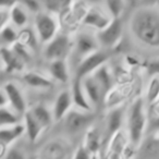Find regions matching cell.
<instances>
[{
  "instance_id": "10",
  "label": "cell",
  "mask_w": 159,
  "mask_h": 159,
  "mask_svg": "<svg viewBox=\"0 0 159 159\" xmlns=\"http://www.w3.org/2000/svg\"><path fill=\"white\" fill-rule=\"evenodd\" d=\"M111 21H112V19L106 12L104 7H91L89 9H87L86 13L84 14V16L82 19L83 25H85L86 27L94 29L96 31V33L106 29L110 24Z\"/></svg>"
},
{
  "instance_id": "24",
  "label": "cell",
  "mask_w": 159,
  "mask_h": 159,
  "mask_svg": "<svg viewBox=\"0 0 159 159\" xmlns=\"http://www.w3.org/2000/svg\"><path fill=\"white\" fill-rule=\"evenodd\" d=\"M125 7L126 2L121 0H107L104 2V9L112 20L122 19V14L124 13Z\"/></svg>"
},
{
  "instance_id": "4",
  "label": "cell",
  "mask_w": 159,
  "mask_h": 159,
  "mask_svg": "<svg viewBox=\"0 0 159 159\" xmlns=\"http://www.w3.org/2000/svg\"><path fill=\"white\" fill-rule=\"evenodd\" d=\"M73 40L66 34H59L44 47V57L49 62L55 60H66L72 48Z\"/></svg>"
},
{
  "instance_id": "28",
  "label": "cell",
  "mask_w": 159,
  "mask_h": 159,
  "mask_svg": "<svg viewBox=\"0 0 159 159\" xmlns=\"http://www.w3.org/2000/svg\"><path fill=\"white\" fill-rule=\"evenodd\" d=\"M19 42L22 43L26 47H29L31 50L35 49L37 47V43H39L34 30H30L29 27L20 31V33H19Z\"/></svg>"
},
{
  "instance_id": "35",
  "label": "cell",
  "mask_w": 159,
  "mask_h": 159,
  "mask_svg": "<svg viewBox=\"0 0 159 159\" xmlns=\"http://www.w3.org/2000/svg\"><path fill=\"white\" fill-rule=\"evenodd\" d=\"M92 154L85 148L84 145L79 146L73 155V159H92Z\"/></svg>"
},
{
  "instance_id": "15",
  "label": "cell",
  "mask_w": 159,
  "mask_h": 159,
  "mask_svg": "<svg viewBox=\"0 0 159 159\" xmlns=\"http://www.w3.org/2000/svg\"><path fill=\"white\" fill-rule=\"evenodd\" d=\"M30 16L25 7L19 1H14L10 7V24L16 27L18 31L26 29L30 23Z\"/></svg>"
},
{
  "instance_id": "37",
  "label": "cell",
  "mask_w": 159,
  "mask_h": 159,
  "mask_svg": "<svg viewBox=\"0 0 159 159\" xmlns=\"http://www.w3.org/2000/svg\"><path fill=\"white\" fill-rule=\"evenodd\" d=\"M14 1H7V0H0V8L2 7H11Z\"/></svg>"
},
{
  "instance_id": "27",
  "label": "cell",
  "mask_w": 159,
  "mask_h": 159,
  "mask_svg": "<svg viewBox=\"0 0 159 159\" xmlns=\"http://www.w3.org/2000/svg\"><path fill=\"white\" fill-rule=\"evenodd\" d=\"M84 146L91 154H95L96 152H98V149L100 147V136L99 133H98V130H96L94 128H91L89 130H87Z\"/></svg>"
},
{
  "instance_id": "16",
  "label": "cell",
  "mask_w": 159,
  "mask_h": 159,
  "mask_svg": "<svg viewBox=\"0 0 159 159\" xmlns=\"http://www.w3.org/2000/svg\"><path fill=\"white\" fill-rule=\"evenodd\" d=\"M23 134H25V128L23 122L14 124V125L1 128L0 129V145L2 147L12 145Z\"/></svg>"
},
{
  "instance_id": "33",
  "label": "cell",
  "mask_w": 159,
  "mask_h": 159,
  "mask_svg": "<svg viewBox=\"0 0 159 159\" xmlns=\"http://www.w3.org/2000/svg\"><path fill=\"white\" fill-rule=\"evenodd\" d=\"M10 24V7L0 8V31Z\"/></svg>"
},
{
  "instance_id": "9",
  "label": "cell",
  "mask_w": 159,
  "mask_h": 159,
  "mask_svg": "<svg viewBox=\"0 0 159 159\" xmlns=\"http://www.w3.org/2000/svg\"><path fill=\"white\" fill-rule=\"evenodd\" d=\"M3 91L8 98L9 107L19 116H23L27 111V104L22 89L14 82H7L3 85Z\"/></svg>"
},
{
  "instance_id": "1",
  "label": "cell",
  "mask_w": 159,
  "mask_h": 159,
  "mask_svg": "<svg viewBox=\"0 0 159 159\" xmlns=\"http://www.w3.org/2000/svg\"><path fill=\"white\" fill-rule=\"evenodd\" d=\"M129 29L133 39L146 48H159V10L154 7L137 8L131 14Z\"/></svg>"
},
{
  "instance_id": "8",
  "label": "cell",
  "mask_w": 159,
  "mask_h": 159,
  "mask_svg": "<svg viewBox=\"0 0 159 159\" xmlns=\"http://www.w3.org/2000/svg\"><path fill=\"white\" fill-rule=\"evenodd\" d=\"M93 112H84V111L71 109L70 112L64 118V126L69 133L76 134L89 126V124L93 121Z\"/></svg>"
},
{
  "instance_id": "26",
  "label": "cell",
  "mask_w": 159,
  "mask_h": 159,
  "mask_svg": "<svg viewBox=\"0 0 159 159\" xmlns=\"http://www.w3.org/2000/svg\"><path fill=\"white\" fill-rule=\"evenodd\" d=\"M20 120L21 116H19L16 112H14L10 107L0 108V129L20 123Z\"/></svg>"
},
{
  "instance_id": "38",
  "label": "cell",
  "mask_w": 159,
  "mask_h": 159,
  "mask_svg": "<svg viewBox=\"0 0 159 159\" xmlns=\"http://www.w3.org/2000/svg\"><path fill=\"white\" fill-rule=\"evenodd\" d=\"M0 70H3V69H2V62H1V60H0Z\"/></svg>"
},
{
  "instance_id": "20",
  "label": "cell",
  "mask_w": 159,
  "mask_h": 159,
  "mask_svg": "<svg viewBox=\"0 0 159 159\" xmlns=\"http://www.w3.org/2000/svg\"><path fill=\"white\" fill-rule=\"evenodd\" d=\"M92 75L96 80V82L98 83L102 93H104L105 97H106L107 94L112 89L113 82H115V79H113V75L111 73L109 66L107 64H104L99 69H97Z\"/></svg>"
},
{
  "instance_id": "29",
  "label": "cell",
  "mask_w": 159,
  "mask_h": 159,
  "mask_svg": "<svg viewBox=\"0 0 159 159\" xmlns=\"http://www.w3.org/2000/svg\"><path fill=\"white\" fill-rule=\"evenodd\" d=\"M44 152L46 159H61L64 156V147L58 143H50Z\"/></svg>"
},
{
  "instance_id": "31",
  "label": "cell",
  "mask_w": 159,
  "mask_h": 159,
  "mask_svg": "<svg viewBox=\"0 0 159 159\" xmlns=\"http://www.w3.org/2000/svg\"><path fill=\"white\" fill-rule=\"evenodd\" d=\"M25 9L29 11L30 14H34L37 16L38 13L44 11V7H43V2L40 1H35V0H25V1H21Z\"/></svg>"
},
{
  "instance_id": "21",
  "label": "cell",
  "mask_w": 159,
  "mask_h": 159,
  "mask_svg": "<svg viewBox=\"0 0 159 159\" xmlns=\"http://www.w3.org/2000/svg\"><path fill=\"white\" fill-rule=\"evenodd\" d=\"M27 86L36 89H47L52 86V81L49 77L34 71H26L22 76Z\"/></svg>"
},
{
  "instance_id": "2",
  "label": "cell",
  "mask_w": 159,
  "mask_h": 159,
  "mask_svg": "<svg viewBox=\"0 0 159 159\" xmlns=\"http://www.w3.org/2000/svg\"><path fill=\"white\" fill-rule=\"evenodd\" d=\"M144 97H136L128 109L126 125L130 144L134 147L141 145L147 126V116Z\"/></svg>"
},
{
  "instance_id": "6",
  "label": "cell",
  "mask_w": 159,
  "mask_h": 159,
  "mask_svg": "<svg viewBox=\"0 0 159 159\" xmlns=\"http://www.w3.org/2000/svg\"><path fill=\"white\" fill-rule=\"evenodd\" d=\"M122 35H123V22L122 19H117L111 21L106 29L97 32L96 38L100 47L110 49L119 44L120 40L122 39Z\"/></svg>"
},
{
  "instance_id": "12",
  "label": "cell",
  "mask_w": 159,
  "mask_h": 159,
  "mask_svg": "<svg viewBox=\"0 0 159 159\" xmlns=\"http://www.w3.org/2000/svg\"><path fill=\"white\" fill-rule=\"evenodd\" d=\"M81 83H82V87L84 89V93L86 95L87 99H89V104L95 109L105 99V95L102 93V89L98 85V83L96 82V80L93 77V75H89V76L81 80Z\"/></svg>"
},
{
  "instance_id": "14",
  "label": "cell",
  "mask_w": 159,
  "mask_h": 159,
  "mask_svg": "<svg viewBox=\"0 0 159 159\" xmlns=\"http://www.w3.org/2000/svg\"><path fill=\"white\" fill-rule=\"evenodd\" d=\"M71 97H72V102L75 109L84 112H93L94 108L89 104L86 95L84 93V89L82 87V83L80 80H73L72 87H71Z\"/></svg>"
},
{
  "instance_id": "17",
  "label": "cell",
  "mask_w": 159,
  "mask_h": 159,
  "mask_svg": "<svg viewBox=\"0 0 159 159\" xmlns=\"http://www.w3.org/2000/svg\"><path fill=\"white\" fill-rule=\"evenodd\" d=\"M123 120L124 112L121 106L116 107L108 113V117L106 120V131L109 137L116 136L119 133L122 123H123Z\"/></svg>"
},
{
  "instance_id": "5",
  "label": "cell",
  "mask_w": 159,
  "mask_h": 159,
  "mask_svg": "<svg viewBox=\"0 0 159 159\" xmlns=\"http://www.w3.org/2000/svg\"><path fill=\"white\" fill-rule=\"evenodd\" d=\"M109 56L102 49L95 51V52L91 53L89 56L85 57L83 60L79 62L75 70V77L74 80H83L84 77L92 75L97 69L106 64L107 60H108Z\"/></svg>"
},
{
  "instance_id": "13",
  "label": "cell",
  "mask_w": 159,
  "mask_h": 159,
  "mask_svg": "<svg viewBox=\"0 0 159 159\" xmlns=\"http://www.w3.org/2000/svg\"><path fill=\"white\" fill-rule=\"evenodd\" d=\"M0 60L2 69L8 73L21 72L25 68V63L14 53L11 47H0Z\"/></svg>"
},
{
  "instance_id": "32",
  "label": "cell",
  "mask_w": 159,
  "mask_h": 159,
  "mask_svg": "<svg viewBox=\"0 0 159 159\" xmlns=\"http://www.w3.org/2000/svg\"><path fill=\"white\" fill-rule=\"evenodd\" d=\"M2 159H26L25 154L22 152V149L16 147H11Z\"/></svg>"
},
{
  "instance_id": "7",
  "label": "cell",
  "mask_w": 159,
  "mask_h": 159,
  "mask_svg": "<svg viewBox=\"0 0 159 159\" xmlns=\"http://www.w3.org/2000/svg\"><path fill=\"white\" fill-rule=\"evenodd\" d=\"M99 49L100 46L96 35L89 32H79L73 39V52L80 61Z\"/></svg>"
},
{
  "instance_id": "25",
  "label": "cell",
  "mask_w": 159,
  "mask_h": 159,
  "mask_svg": "<svg viewBox=\"0 0 159 159\" xmlns=\"http://www.w3.org/2000/svg\"><path fill=\"white\" fill-rule=\"evenodd\" d=\"M19 33L20 31L12 26L11 24H8L0 31V42L3 44V47H11L19 40Z\"/></svg>"
},
{
  "instance_id": "3",
  "label": "cell",
  "mask_w": 159,
  "mask_h": 159,
  "mask_svg": "<svg viewBox=\"0 0 159 159\" xmlns=\"http://www.w3.org/2000/svg\"><path fill=\"white\" fill-rule=\"evenodd\" d=\"M59 22L56 16L43 11L35 16L34 20V32L40 44L47 45L58 35Z\"/></svg>"
},
{
  "instance_id": "36",
  "label": "cell",
  "mask_w": 159,
  "mask_h": 159,
  "mask_svg": "<svg viewBox=\"0 0 159 159\" xmlns=\"http://www.w3.org/2000/svg\"><path fill=\"white\" fill-rule=\"evenodd\" d=\"M5 107H9V102H8V98L6 95L3 89H0V108H5Z\"/></svg>"
},
{
  "instance_id": "30",
  "label": "cell",
  "mask_w": 159,
  "mask_h": 159,
  "mask_svg": "<svg viewBox=\"0 0 159 159\" xmlns=\"http://www.w3.org/2000/svg\"><path fill=\"white\" fill-rule=\"evenodd\" d=\"M11 49L14 51V53H16V55L18 56V57L20 58V59L22 60L25 64L32 60L31 49H30L29 47L25 46V45H23L22 43H20L19 40L16 43V44L12 45Z\"/></svg>"
},
{
  "instance_id": "34",
  "label": "cell",
  "mask_w": 159,
  "mask_h": 159,
  "mask_svg": "<svg viewBox=\"0 0 159 159\" xmlns=\"http://www.w3.org/2000/svg\"><path fill=\"white\" fill-rule=\"evenodd\" d=\"M147 74L150 77L155 76V75H159V58L158 59L150 60L147 64Z\"/></svg>"
},
{
  "instance_id": "19",
  "label": "cell",
  "mask_w": 159,
  "mask_h": 159,
  "mask_svg": "<svg viewBox=\"0 0 159 159\" xmlns=\"http://www.w3.org/2000/svg\"><path fill=\"white\" fill-rule=\"evenodd\" d=\"M49 74L51 79L62 84H66L70 81V71L66 60H55L49 62Z\"/></svg>"
},
{
  "instance_id": "18",
  "label": "cell",
  "mask_w": 159,
  "mask_h": 159,
  "mask_svg": "<svg viewBox=\"0 0 159 159\" xmlns=\"http://www.w3.org/2000/svg\"><path fill=\"white\" fill-rule=\"evenodd\" d=\"M23 124H24L25 134H26L29 141L31 143H36L45 129L38 123V121L33 117L30 110H27L23 115Z\"/></svg>"
},
{
  "instance_id": "22",
  "label": "cell",
  "mask_w": 159,
  "mask_h": 159,
  "mask_svg": "<svg viewBox=\"0 0 159 159\" xmlns=\"http://www.w3.org/2000/svg\"><path fill=\"white\" fill-rule=\"evenodd\" d=\"M33 117L38 121V123L44 129H47L53 123L52 111L44 104H37L30 109Z\"/></svg>"
},
{
  "instance_id": "11",
  "label": "cell",
  "mask_w": 159,
  "mask_h": 159,
  "mask_svg": "<svg viewBox=\"0 0 159 159\" xmlns=\"http://www.w3.org/2000/svg\"><path fill=\"white\" fill-rule=\"evenodd\" d=\"M73 107L72 97H71V92L68 89H64L58 93L56 96V99L53 102L52 107V117L53 121L59 122L66 118V116L70 112Z\"/></svg>"
},
{
  "instance_id": "23",
  "label": "cell",
  "mask_w": 159,
  "mask_h": 159,
  "mask_svg": "<svg viewBox=\"0 0 159 159\" xmlns=\"http://www.w3.org/2000/svg\"><path fill=\"white\" fill-rule=\"evenodd\" d=\"M144 100L145 104L150 106H154L159 102V75H155L149 79Z\"/></svg>"
}]
</instances>
